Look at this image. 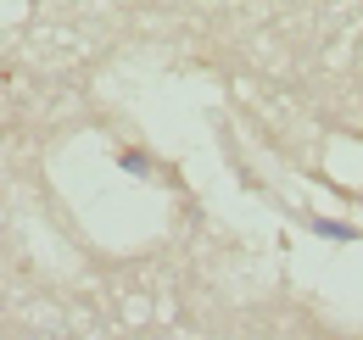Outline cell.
<instances>
[{
	"label": "cell",
	"mask_w": 363,
	"mask_h": 340,
	"mask_svg": "<svg viewBox=\"0 0 363 340\" xmlns=\"http://www.w3.org/2000/svg\"><path fill=\"white\" fill-rule=\"evenodd\" d=\"M318 234H330V240H352V229H347V223H324V217H318Z\"/></svg>",
	"instance_id": "cell-1"
}]
</instances>
